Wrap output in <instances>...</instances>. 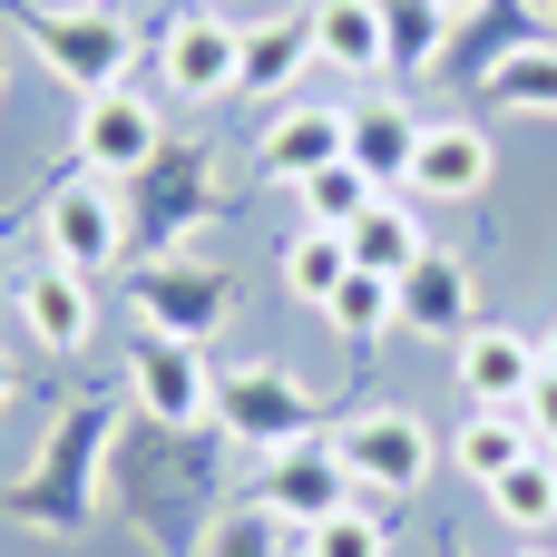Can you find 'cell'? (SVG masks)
I'll list each match as a JSON object with an SVG mask.
<instances>
[{
    "instance_id": "f546056e",
    "label": "cell",
    "mask_w": 557,
    "mask_h": 557,
    "mask_svg": "<svg viewBox=\"0 0 557 557\" xmlns=\"http://www.w3.org/2000/svg\"><path fill=\"white\" fill-rule=\"evenodd\" d=\"M519 421H529L539 441L557 431V372H548V362H539V382H529V401H519Z\"/></svg>"
},
{
    "instance_id": "8992f818",
    "label": "cell",
    "mask_w": 557,
    "mask_h": 557,
    "mask_svg": "<svg viewBox=\"0 0 557 557\" xmlns=\"http://www.w3.org/2000/svg\"><path fill=\"white\" fill-rule=\"evenodd\" d=\"M157 78H166L186 108L235 98V78H245V20H235V10H186V20H166V39H157Z\"/></svg>"
},
{
    "instance_id": "d6986e66",
    "label": "cell",
    "mask_w": 557,
    "mask_h": 557,
    "mask_svg": "<svg viewBox=\"0 0 557 557\" xmlns=\"http://www.w3.org/2000/svg\"><path fill=\"white\" fill-rule=\"evenodd\" d=\"M411 157H421V117H411L401 98H362V108H352V166H362L372 186H401Z\"/></svg>"
},
{
    "instance_id": "f1b7e54d",
    "label": "cell",
    "mask_w": 557,
    "mask_h": 557,
    "mask_svg": "<svg viewBox=\"0 0 557 557\" xmlns=\"http://www.w3.org/2000/svg\"><path fill=\"white\" fill-rule=\"evenodd\" d=\"M313 557H392V519L362 509V499H343V509L313 529Z\"/></svg>"
},
{
    "instance_id": "e575fe53",
    "label": "cell",
    "mask_w": 557,
    "mask_h": 557,
    "mask_svg": "<svg viewBox=\"0 0 557 557\" xmlns=\"http://www.w3.org/2000/svg\"><path fill=\"white\" fill-rule=\"evenodd\" d=\"M548 460H557V431H548Z\"/></svg>"
},
{
    "instance_id": "7a4b0ae2",
    "label": "cell",
    "mask_w": 557,
    "mask_h": 557,
    "mask_svg": "<svg viewBox=\"0 0 557 557\" xmlns=\"http://www.w3.org/2000/svg\"><path fill=\"white\" fill-rule=\"evenodd\" d=\"M206 470H215V450L196 441V431H166V421H137L117 450H108V480H117V499L166 539V548H196V529L176 519V499H196L206 490Z\"/></svg>"
},
{
    "instance_id": "8fae6325",
    "label": "cell",
    "mask_w": 557,
    "mask_h": 557,
    "mask_svg": "<svg viewBox=\"0 0 557 557\" xmlns=\"http://www.w3.org/2000/svg\"><path fill=\"white\" fill-rule=\"evenodd\" d=\"M255 499H264L274 519H294V529H323V519L352 499V470H343L333 441H294V450H274V470H264Z\"/></svg>"
},
{
    "instance_id": "6da1fadb",
    "label": "cell",
    "mask_w": 557,
    "mask_h": 557,
    "mask_svg": "<svg viewBox=\"0 0 557 557\" xmlns=\"http://www.w3.org/2000/svg\"><path fill=\"white\" fill-rule=\"evenodd\" d=\"M108 450H117V401L88 392V401L59 411V431L39 441V460L20 470V490H0V509L20 529H88L98 480H108Z\"/></svg>"
},
{
    "instance_id": "52a82bcc",
    "label": "cell",
    "mask_w": 557,
    "mask_h": 557,
    "mask_svg": "<svg viewBox=\"0 0 557 557\" xmlns=\"http://www.w3.org/2000/svg\"><path fill=\"white\" fill-rule=\"evenodd\" d=\"M127 392H137V421H166V431L215 421V372H206V352L176 343V333H137V343H127Z\"/></svg>"
},
{
    "instance_id": "277c9868",
    "label": "cell",
    "mask_w": 557,
    "mask_h": 557,
    "mask_svg": "<svg viewBox=\"0 0 557 557\" xmlns=\"http://www.w3.org/2000/svg\"><path fill=\"white\" fill-rule=\"evenodd\" d=\"M215 441H245L274 460L294 441H313V392L284 362H235V372H215Z\"/></svg>"
},
{
    "instance_id": "ac0fdd59",
    "label": "cell",
    "mask_w": 557,
    "mask_h": 557,
    "mask_svg": "<svg viewBox=\"0 0 557 557\" xmlns=\"http://www.w3.org/2000/svg\"><path fill=\"white\" fill-rule=\"evenodd\" d=\"M313 59L343 78H382L392 39H382V0H313Z\"/></svg>"
},
{
    "instance_id": "83f0119b",
    "label": "cell",
    "mask_w": 557,
    "mask_h": 557,
    "mask_svg": "<svg viewBox=\"0 0 557 557\" xmlns=\"http://www.w3.org/2000/svg\"><path fill=\"white\" fill-rule=\"evenodd\" d=\"M499 108H539V117H557V39H539V49H509L490 78H480Z\"/></svg>"
},
{
    "instance_id": "d6a6232c",
    "label": "cell",
    "mask_w": 557,
    "mask_h": 557,
    "mask_svg": "<svg viewBox=\"0 0 557 557\" xmlns=\"http://www.w3.org/2000/svg\"><path fill=\"white\" fill-rule=\"evenodd\" d=\"M0 411H10V362H0Z\"/></svg>"
},
{
    "instance_id": "30bf717a",
    "label": "cell",
    "mask_w": 557,
    "mask_h": 557,
    "mask_svg": "<svg viewBox=\"0 0 557 557\" xmlns=\"http://www.w3.org/2000/svg\"><path fill=\"white\" fill-rule=\"evenodd\" d=\"M333 450H343V470H352V480H372L382 499H401V490H421V480H431V431H421L411 411H362Z\"/></svg>"
},
{
    "instance_id": "e0dca14e",
    "label": "cell",
    "mask_w": 557,
    "mask_h": 557,
    "mask_svg": "<svg viewBox=\"0 0 557 557\" xmlns=\"http://www.w3.org/2000/svg\"><path fill=\"white\" fill-rule=\"evenodd\" d=\"M313 69V10H264V20H245V78H235V98H274V88H294Z\"/></svg>"
},
{
    "instance_id": "5bb4252c",
    "label": "cell",
    "mask_w": 557,
    "mask_h": 557,
    "mask_svg": "<svg viewBox=\"0 0 557 557\" xmlns=\"http://www.w3.org/2000/svg\"><path fill=\"white\" fill-rule=\"evenodd\" d=\"M20 323H29L39 352H88V333H98L88 274H69V264H29V274H20Z\"/></svg>"
},
{
    "instance_id": "1f68e13d",
    "label": "cell",
    "mask_w": 557,
    "mask_h": 557,
    "mask_svg": "<svg viewBox=\"0 0 557 557\" xmlns=\"http://www.w3.org/2000/svg\"><path fill=\"white\" fill-rule=\"evenodd\" d=\"M441 10H450V20H470V10H480V0H441Z\"/></svg>"
},
{
    "instance_id": "603a6c76",
    "label": "cell",
    "mask_w": 557,
    "mask_h": 557,
    "mask_svg": "<svg viewBox=\"0 0 557 557\" xmlns=\"http://www.w3.org/2000/svg\"><path fill=\"white\" fill-rule=\"evenodd\" d=\"M343 274H352V235L304 225V235L284 245V294H294V304H313V313H323V304L343 294Z\"/></svg>"
},
{
    "instance_id": "4316f807",
    "label": "cell",
    "mask_w": 557,
    "mask_h": 557,
    "mask_svg": "<svg viewBox=\"0 0 557 557\" xmlns=\"http://www.w3.org/2000/svg\"><path fill=\"white\" fill-rule=\"evenodd\" d=\"M323 313H333V333H343V343H372V333H392V323H401V284L352 264V274H343V294H333Z\"/></svg>"
},
{
    "instance_id": "9c48e42d",
    "label": "cell",
    "mask_w": 557,
    "mask_h": 557,
    "mask_svg": "<svg viewBox=\"0 0 557 557\" xmlns=\"http://www.w3.org/2000/svg\"><path fill=\"white\" fill-rule=\"evenodd\" d=\"M137 313H147V333L206 343V333H225V313H235V274H225V264H186V255H166V264L137 274Z\"/></svg>"
},
{
    "instance_id": "2e32d148",
    "label": "cell",
    "mask_w": 557,
    "mask_h": 557,
    "mask_svg": "<svg viewBox=\"0 0 557 557\" xmlns=\"http://www.w3.org/2000/svg\"><path fill=\"white\" fill-rule=\"evenodd\" d=\"M470 304H480V284H470V264L441 255V245L401 274V323L431 333V343H460V333H470Z\"/></svg>"
},
{
    "instance_id": "d4e9b609",
    "label": "cell",
    "mask_w": 557,
    "mask_h": 557,
    "mask_svg": "<svg viewBox=\"0 0 557 557\" xmlns=\"http://www.w3.org/2000/svg\"><path fill=\"white\" fill-rule=\"evenodd\" d=\"M490 509L519 529V539H539V529H557V460H548V441L509 470V480H490Z\"/></svg>"
},
{
    "instance_id": "484cf974",
    "label": "cell",
    "mask_w": 557,
    "mask_h": 557,
    "mask_svg": "<svg viewBox=\"0 0 557 557\" xmlns=\"http://www.w3.org/2000/svg\"><path fill=\"white\" fill-rule=\"evenodd\" d=\"M450 29H460V20H450L441 0H382V39H392V69H401V78H421V69L450 49Z\"/></svg>"
},
{
    "instance_id": "7c38bea8",
    "label": "cell",
    "mask_w": 557,
    "mask_h": 557,
    "mask_svg": "<svg viewBox=\"0 0 557 557\" xmlns=\"http://www.w3.org/2000/svg\"><path fill=\"white\" fill-rule=\"evenodd\" d=\"M255 157H264V176L304 186L313 166H343L352 157V108H274L264 137H255Z\"/></svg>"
},
{
    "instance_id": "ba28073f",
    "label": "cell",
    "mask_w": 557,
    "mask_h": 557,
    "mask_svg": "<svg viewBox=\"0 0 557 557\" xmlns=\"http://www.w3.org/2000/svg\"><path fill=\"white\" fill-rule=\"evenodd\" d=\"M69 147H78L88 176L117 186V176H147V166L166 157V117H157L137 88H98V98H78V137H69Z\"/></svg>"
},
{
    "instance_id": "3957f363",
    "label": "cell",
    "mask_w": 557,
    "mask_h": 557,
    "mask_svg": "<svg viewBox=\"0 0 557 557\" xmlns=\"http://www.w3.org/2000/svg\"><path fill=\"white\" fill-rule=\"evenodd\" d=\"M20 29H29V49L78 88V98H98V88H127V20L117 10H39V0H0Z\"/></svg>"
},
{
    "instance_id": "5b68a950",
    "label": "cell",
    "mask_w": 557,
    "mask_h": 557,
    "mask_svg": "<svg viewBox=\"0 0 557 557\" xmlns=\"http://www.w3.org/2000/svg\"><path fill=\"white\" fill-rule=\"evenodd\" d=\"M39 245H49V264H69V274H108V264L127 255V206H117V186H108V176L49 186V196H39Z\"/></svg>"
},
{
    "instance_id": "9a60e30c",
    "label": "cell",
    "mask_w": 557,
    "mask_h": 557,
    "mask_svg": "<svg viewBox=\"0 0 557 557\" xmlns=\"http://www.w3.org/2000/svg\"><path fill=\"white\" fill-rule=\"evenodd\" d=\"M411 196H431V206H470L480 186H490V137L470 127V117H450V127H421V157H411V176H401Z\"/></svg>"
},
{
    "instance_id": "836d02e7",
    "label": "cell",
    "mask_w": 557,
    "mask_h": 557,
    "mask_svg": "<svg viewBox=\"0 0 557 557\" xmlns=\"http://www.w3.org/2000/svg\"><path fill=\"white\" fill-rule=\"evenodd\" d=\"M519 557H548V548H529V539H519Z\"/></svg>"
},
{
    "instance_id": "ffe728a7",
    "label": "cell",
    "mask_w": 557,
    "mask_h": 557,
    "mask_svg": "<svg viewBox=\"0 0 557 557\" xmlns=\"http://www.w3.org/2000/svg\"><path fill=\"white\" fill-rule=\"evenodd\" d=\"M421 255H431L421 215H411L401 196H372V215L352 225V264H362V274H392V284H401V274H411Z\"/></svg>"
},
{
    "instance_id": "4fadbf2b",
    "label": "cell",
    "mask_w": 557,
    "mask_h": 557,
    "mask_svg": "<svg viewBox=\"0 0 557 557\" xmlns=\"http://www.w3.org/2000/svg\"><path fill=\"white\" fill-rule=\"evenodd\" d=\"M529 382H539V343L529 333H509V323H470L460 333V392L480 411H519Z\"/></svg>"
},
{
    "instance_id": "d590c367",
    "label": "cell",
    "mask_w": 557,
    "mask_h": 557,
    "mask_svg": "<svg viewBox=\"0 0 557 557\" xmlns=\"http://www.w3.org/2000/svg\"><path fill=\"white\" fill-rule=\"evenodd\" d=\"M548 20H557V0H548Z\"/></svg>"
},
{
    "instance_id": "7402d4cb",
    "label": "cell",
    "mask_w": 557,
    "mask_h": 557,
    "mask_svg": "<svg viewBox=\"0 0 557 557\" xmlns=\"http://www.w3.org/2000/svg\"><path fill=\"white\" fill-rule=\"evenodd\" d=\"M294 196H304V225H323V235H352V225L372 215V196H392V186H372V176L343 157V166H313Z\"/></svg>"
},
{
    "instance_id": "4dcf8cb0",
    "label": "cell",
    "mask_w": 557,
    "mask_h": 557,
    "mask_svg": "<svg viewBox=\"0 0 557 557\" xmlns=\"http://www.w3.org/2000/svg\"><path fill=\"white\" fill-rule=\"evenodd\" d=\"M539 362H548V372H557V323H548V333H539Z\"/></svg>"
},
{
    "instance_id": "44dd1931",
    "label": "cell",
    "mask_w": 557,
    "mask_h": 557,
    "mask_svg": "<svg viewBox=\"0 0 557 557\" xmlns=\"http://www.w3.org/2000/svg\"><path fill=\"white\" fill-rule=\"evenodd\" d=\"M196 557H313V529H294V519H274L264 499H245V509L206 519V548Z\"/></svg>"
},
{
    "instance_id": "cb8c5ba5",
    "label": "cell",
    "mask_w": 557,
    "mask_h": 557,
    "mask_svg": "<svg viewBox=\"0 0 557 557\" xmlns=\"http://www.w3.org/2000/svg\"><path fill=\"white\" fill-rule=\"evenodd\" d=\"M529 450H539V431H529L519 411H480V421H470V431L450 441V460H460V470H470L480 490H490V480H509V470H519Z\"/></svg>"
}]
</instances>
